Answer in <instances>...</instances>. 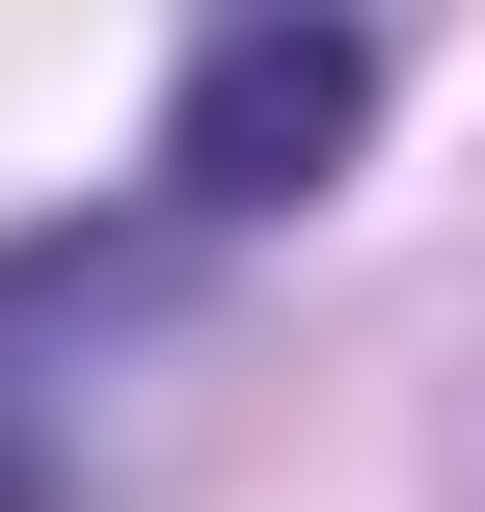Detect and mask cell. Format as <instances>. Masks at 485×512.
<instances>
[{
	"label": "cell",
	"mask_w": 485,
	"mask_h": 512,
	"mask_svg": "<svg viewBox=\"0 0 485 512\" xmlns=\"http://www.w3.org/2000/svg\"><path fill=\"white\" fill-rule=\"evenodd\" d=\"M351 135H378V27H351V0H189V81H162V216H297Z\"/></svg>",
	"instance_id": "1"
}]
</instances>
